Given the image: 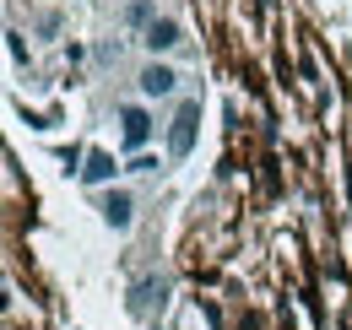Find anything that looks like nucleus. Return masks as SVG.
I'll list each match as a JSON object with an SVG mask.
<instances>
[{
    "label": "nucleus",
    "mask_w": 352,
    "mask_h": 330,
    "mask_svg": "<svg viewBox=\"0 0 352 330\" xmlns=\"http://www.w3.org/2000/svg\"><path fill=\"white\" fill-rule=\"evenodd\" d=\"M195 124H201V103L195 98H184L179 103V114H174V124H168V157H190V146H195Z\"/></svg>",
    "instance_id": "f257e3e1"
},
{
    "label": "nucleus",
    "mask_w": 352,
    "mask_h": 330,
    "mask_svg": "<svg viewBox=\"0 0 352 330\" xmlns=\"http://www.w3.org/2000/svg\"><path fill=\"white\" fill-rule=\"evenodd\" d=\"M135 87H141V98H174L179 92V71L168 60H146L141 71H135Z\"/></svg>",
    "instance_id": "f03ea898"
},
{
    "label": "nucleus",
    "mask_w": 352,
    "mask_h": 330,
    "mask_svg": "<svg viewBox=\"0 0 352 330\" xmlns=\"http://www.w3.org/2000/svg\"><path fill=\"white\" fill-rule=\"evenodd\" d=\"M163 303H168V276H141V282L131 287V314L135 320L163 314Z\"/></svg>",
    "instance_id": "7ed1b4c3"
},
{
    "label": "nucleus",
    "mask_w": 352,
    "mask_h": 330,
    "mask_svg": "<svg viewBox=\"0 0 352 330\" xmlns=\"http://www.w3.org/2000/svg\"><path fill=\"white\" fill-rule=\"evenodd\" d=\"M179 43H184V28H179L174 16H157L146 33H141V49L152 54V60H163V54H174Z\"/></svg>",
    "instance_id": "20e7f679"
},
{
    "label": "nucleus",
    "mask_w": 352,
    "mask_h": 330,
    "mask_svg": "<svg viewBox=\"0 0 352 330\" xmlns=\"http://www.w3.org/2000/svg\"><path fill=\"white\" fill-rule=\"evenodd\" d=\"M120 124H125V152L141 157V146L152 141V114H146L141 103H125V109H120Z\"/></svg>",
    "instance_id": "39448f33"
},
{
    "label": "nucleus",
    "mask_w": 352,
    "mask_h": 330,
    "mask_svg": "<svg viewBox=\"0 0 352 330\" xmlns=\"http://www.w3.org/2000/svg\"><path fill=\"white\" fill-rule=\"evenodd\" d=\"M98 211H103V222H109L114 233H131V222H135V195H131V190H109V195L98 201Z\"/></svg>",
    "instance_id": "423d86ee"
},
{
    "label": "nucleus",
    "mask_w": 352,
    "mask_h": 330,
    "mask_svg": "<svg viewBox=\"0 0 352 330\" xmlns=\"http://www.w3.org/2000/svg\"><path fill=\"white\" fill-rule=\"evenodd\" d=\"M114 173H120V163H114L109 152H87V168H82L87 184H114Z\"/></svg>",
    "instance_id": "0eeeda50"
},
{
    "label": "nucleus",
    "mask_w": 352,
    "mask_h": 330,
    "mask_svg": "<svg viewBox=\"0 0 352 330\" xmlns=\"http://www.w3.org/2000/svg\"><path fill=\"white\" fill-rule=\"evenodd\" d=\"M125 22H131V28H141V33H146V28L157 22V6H152V0H131V6H125Z\"/></svg>",
    "instance_id": "6e6552de"
},
{
    "label": "nucleus",
    "mask_w": 352,
    "mask_h": 330,
    "mask_svg": "<svg viewBox=\"0 0 352 330\" xmlns=\"http://www.w3.org/2000/svg\"><path fill=\"white\" fill-rule=\"evenodd\" d=\"M6 43H11V60H33V54H28V43H22V33H16V28L6 33Z\"/></svg>",
    "instance_id": "1a4fd4ad"
},
{
    "label": "nucleus",
    "mask_w": 352,
    "mask_h": 330,
    "mask_svg": "<svg viewBox=\"0 0 352 330\" xmlns=\"http://www.w3.org/2000/svg\"><path fill=\"white\" fill-rule=\"evenodd\" d=\"M157 168H163V163H157V157H146V152L131 157V173H157Z\"/></svg>",
    "instance_id": "9d476101"
}]
</instances>
